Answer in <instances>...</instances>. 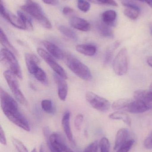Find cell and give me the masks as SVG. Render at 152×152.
Masks as SVG:
<instances>
[{"label":"cell","instance_id":"15","mask_svg":"<svg viewBox=\"0 0 152 152\" xmlns=\"http://www.w3.org/2000/svg\"><path fill=\"white\" fill-rule=\"evenodd\" d=\"M70 24L74 28L84 32H87L91 28L90 23L86 20L79 17H72L70 20Z\"/></svg>","mask_w":152,"mask_h":152},{"label":"cell","instance_id":"39","mask_svg":"<svg viewBox=\"0 0 152 152\" xmlns=\"http://www.w3.org/2000/svg\"><path fill=\"white\" fill-rule=\"evenodd\" d=\"M98 3L103 4H109L113 6H118V4L114 0H97Z\"/></svg>","mask_w":152,"mask_h":152},{"label":"cell","instance_id":"37","mask_svg":"<svg viewBox=\"0 0 152 152\" xmlns=\"http://www.w3.org/2000/svg\"><path fill=\"white\" fill-rule=\"evenodd\" d=\"M144 145L147 149H152V131L145 140Z\"/></svg>","mask_w":152,"mask_h":152},{"label":"cell","instance_id":"38","mask_svg":"<svg viewBox=\"0 0 152 152\" xmlns=\"http://www.w3.org/2000/svg\"><path fill=\"white\" fill-rule=\"evenodd\" d=\"M0 142L4 145H7V141H6L5 133L1 126L0 128Z\"/></svg>","mask_w":152,"mask_h":152},{"label":"cell","instance_id":"5","mask_svg":"<svg viewBox=\"0 0 152 152\" xmlns=\"http://www.w3.org/2000/svg\"><path fill=\"white\" fill-rule=\"evenodd\" d=\"M15 54L6 49H2L0 52L1 61L4 65L7 67L17 77L22 79L23 75L18 62Z\"/></svg>","mask_w":152,"mask_h":152},{"label":"cell","instance_id":"18","mask_svg":"<svg viewBox=\"0 0 152 152\" xmlns=\"http://www.w3.org/2000/svg\"><path fill=\"white\" fill-rule=\"evenodd\" d=\"M129 136V132L126 129L122 128L119 129L117 133L115 140L114 149L117 150L127 142Z\"/></svg>","mask_w":152,"mask_h":152},{"label":"cell","instance_id":"29","mask_svg":"<svg viewBox=\"0 0 152 152\" xmlns=\"http://www.w3.org/2000/svg\"><path fill=\"white\" fill-rule=\"evenodd\" d=\"M35 77L39 82L47 86L48 84V79L45 72L39 67L33 74Z\"/></svg>","mask_w":152,"mask_h":152},{"label":"cell","instance_id":"22","mask_svg":"<svg viewBox=\"0 0 152 152\" xmlns=\"http://www.w3.org/2000/svg\"><path fill=\"white\" fill-rule=\"evenodd\" d=\"M0 42L1 45L4 47V49L11 52L16 56L19 55L18 51L9 42L7 36L1 28L0 30Z\"/></svg>","mask_w":152,"mask_h":152},{"label":"cell","instance_id":"42","mask_svg":"<svg viewBox=\"0 0 152 152\" xmlns=\"http://www.w3.org/2000/svg\"><path fill=\"white\" fill-rule=\"evenodd\" d=\"M147 63L149 66L152 67V56L148 57L147 59Z\"/></svg>","mask_w":152,"mask_h":152},{"label":"cell","instance_id":"51","mask_svg":"<svg viewBox=\"0 0 152 152\" xmlns=\"http://www.w3.org/2000/svg\"><path fill=\"white\" fill-rule=\"evenodd\" d=\"M64 1H67V0H64Z\"/></svg>","mask_w":152,"mask_h":152},{"label":"cell","instance_id":"48","mask_svg":"<svg viewBox=\"0 0 152 152\" xmlns=\"http://www.w3.org/2000/svg\"><path fill=\"white\" fill-rule=\"evenodd\" d=\"M31 152H37V150L36 148H34V149L32 150V151H31Z\"/></svg>","mask_w":152,"mask_h":152},{"label":"cell","instance_id":"43","mask_svg":"<svg viewBox=\"0 0 152 152\" xmlns=\"http://www.w3.org/2000/svg\"><path fill=\"white\" fill-rule=\"evenodd\" d=\"M152 8V0H144Z\"/></svg>","mask_w":152,"mask_h":152},{"label":"cell","instance_id":"19","mask_svg":"<svg viewBox=\"0 0 152 152\" xmlns=\"http://www.w3.org/2000/svg\"><path fill=\"white\" fill-rule=\"evenodd\" d=\"M76 49L79 53L89 57L94 56L97 50L96 46L92 44L78 45L76 46Z\"/></svg>","mask_w":152,"mask_h":152},{"label":"cell","instance_id":"9","mask_svg":"<svg viewBox=\"0 0 152 152\" xmlns=\"http://www.w3.org/2000/svg\"><path fill=\"white\" fill-rule=\"evenodd\" d=\"M37 53L38 55L44 61L50 66V67L59 76L65 79L68 78V75L63 68L60 66L54 59V58L49 53L42 48L37 49Z\"/></svg>","mask_w":152,"mask_h":152},{"label":"cell","instance_id":"2","mask_svg":"<svg viewBox=\"0 0 152 152\" xmlns=\"http://www.w3.org/2000/svg\"><path fill=\"white\" fill-rule=\"evenodd\" d=\"M21 9L33 17L42 26L47 29L52 27L51 23L47 18L41 6L33 0H27Z\"/></svg>","mask_w":152,"mask_h":152},{"label":"cell","instance_id":"10","mask_svg":"<svg viewBox=\"0 0 152 152\" xmlns=\"http://www.w3.org/2000/svg\"><path fill=\"white\" fill-rule=\"evenodd\" d=\"M1 14L4 19L15 27L20 29L26 30V27L20 18L18 16H15L7 11L3 4L2 0L1 2Z\"/></svg>","mask_w":152,"mask_h":152},{"label":"cell","instance_id":"1","mask_svg":"<svg viewBox=\"0 0 152 152\" xmlns=\"http://www.w3.org/2000/svg\"><path fill=\"white\" fill-rule=\"evenodd\" d=\"M0 100L1 108L8 119L23 130L29 132L30 128L28 121L19 110L17 102L1 87Z\"/></svg>","mask_w":152,"mask_h":152},{"label":"cell","instance_id":"47","mask_svg":"<svg viewBox=\"0 0 152 152\" xmlns=\"http://www.w3.org/2000/svg\"><path fill=\"white\" fill-rule=\"evenodd\" d=\"M66 152H73V151H71V150H70V148H69V149H68V150H67V151H66Z\"/></svg>","mask_w":152,"mask_h":152},{"label":"cell","instance_id":"4","mask_svg":"<svg viewBox=\"0 0 152 152\" xmlns=\"http://www.w3.org/2000/svg\"><path fill=\"white\" fill-rule=\"evenodd\" d=\"M43 134L51 152H66L69 148L61 135L57 132L51 134L48 127L43 128Z\"/></svg>","mask_w":152,"mask_h":152},{"label":"cell","instance_id":"21","mask_svg":"<svg viewBox=\"0 0 152 152\" xmlns=\"http://www.w3.org/2000/svg\"><path fill=\"white\" fill-rule=\"evenodd\" d=\"M135 100L150 103L152 102V93L150 90H138L134 93Z\"/></svg>","mask_w":152,"mask_h":152},{"label":"cell","instance_id":"23","mask_svg":"<svg viewBox=\"0 0 152 152\" xmlns=\"http://www.w3.org/2000/svg\"><path fill=\"white\" fill-rule=\"evenodd\" d=\"M132 99L122 98L115 101L112 105V108L117 111H126L127 108Z\"/></svg>","mask_w":152,"mask_h":152},{"label":"cell","instance_id":"3","mask_svg":"<svg viewBox=\"0 0 152 152\" xmlns=\"http://www.w3.org/2000/svg\"><path fill=\"white\" fill-rule=\"evenodd\" d=\"M63 60L68 68L79 77L85 80L92 79V73L89 68L77 58L70 53H65Z\"/></svg>","mask_w":152,"mask_h":152},{"label":"cell","instance_id":"45","mask_svg":"<svg viewBox=\"0 0 152 152\" xmlns=\"http://www.w3.org/2000/svg\"><path fill=\"white\" fill-rule=\"evenodd\" d=\"M88 1H90L92 2L93 3H98V2L97 0H88Z\"/></svg>","mask_w":152,"mask_h":152},{"label":"cell","instance_id":"8","mask_svg":"<svg viewBox=\"0 0 152 152\" xmlns=\"http://www.w3.org/2000/svg\"><path fill=\"white\" fill-rule=\"evenodd\" d=\"M86 99L93 108L100 111H107L111 106L108 100L92 92L89 91L86 93Z\"/></svg>","mask_w":152,"mask_h":152},{"label":"cell","instance_id":"6","mask_svg":"<svg viewBox=\"0 0 152 152\" xmlns=\"http://www.w3.org/2000/svg\"><path fill=\"white\" fill-rule=\"evenodd\" d=\"M3 75L17 101L23 105H27V101L20 88L17 77L10 70H5L4 72Z\"/></svg>","mask_w":152,"mask_h":152},{"label":"cell","instance_id":"25","mask_svg":"<svg viewBox=\"0 0 152 152\" xmlns=\"http://www.w3.org/2000/svg\"><path fill=\"white\" fill-rule=\"evenodd\" d=\"M97 28L99 33L104 37L112 38L114 36L111 26L102 22L97 25Z\"/></svg>","mask_w":152,"mask_h":152},{"label":"cell","instance_id":"11","mask_svg":"<svg viewBox=\"0 0 152 152\" xmlns=\"http://www.w3.org/2000/svg\"><path fill=\"white\" fill-rule=\"evenodd\" d=\"M151 108L150 103L135 100H131L126 111L132 113H141L149 110Z\"/></svg>","mask_w":152,"mask_h":152},{"label":"cell","instance_id":"31","mask_svg":"<svg viewBox=\"0 0 152 152\" xmlns=\"http://www.w3.org/2000/svg\"><path fill=\"white\" fill-rule=\"evenodd\" d=\"M12 142L18 152H29L26 146L18 139L15 137H12Z\"/></svg>","mask_w":152,"mask_h":152},{"label":"cell","instance_id":"26","mask_svg":"<svg viewBox=\"0 0 152 152\" xmlns=\"http://www.w3.org/2000/svg\"><path fill=\"white\" fill-rule=\"evenodd\" d=\"M59 31L65 36L67 37L70 39H72L74 41H77L78 40V36L76 32L72 30L70 28L66 26L60 25L59 26Z\"/></svg>","mask_w":152,"mask_h":152},{"label":"cell","instance_id":"50","mask_svg":"<svg viewBox=\"0 0 152 152\" xmlns=\"http://www.w3.org/2000/svg\"><path fill=\"white\" fill-rule=\"evenodd\" d=\"M138 1H144V0H138Z\"/></svg>","mask_w":152,"mask_h":152},{"label":"cell","instance_id":"17","mask_svg":"<svg viewBox=\"0 0 152 152\" xmlns=\"http://www.w3.org/2000/svg\"><path fill=\"white\" fill-rule=\"evenodd\" d=\"M125 6L124 14L128 18L131 20H135L139 17L140 10L139 7L131 3L126 2L123 3Z\"/></svg>","mask_w":152,"mask_h":152},{"label":"cell","instance_id":"34","mask_svg":"<svg viewBox=\"0 0 152 152\" xmlns=\"http://www.w3.org/2000/svg\"><path fill=\"white\" fill-rule=\"evenodd\" d=\"M134 141L133 139L129 140L117 150V152H129L134 145Z\"/></svg>","mask_w":152,"mask_h":152},{"label":"cell","instance_id":"12","mask_svg":"<svg viewBox=\"0 0 152 152\" xmlns=\"http://www.w3.org/2000/svg\"><path fill=\"white\" fill-rule=\"evenodd\" d=\"M54 80L58 86V96L61 100L65 101L68 94V85L66 79L57 74H54Z\"/></svg>","mask_w":152,"mask_h":152},{"label":"cell","instance_id":"40","mask_svg":"<svg viewBox=\"0 0 152 152\" xmlns=\"http://www.w3.org/2000/svg\"><path fill=\"white\" fill-rule=\"evenodd\" d=\"M74 10L72 8L69 7H65L62 9V13L64 15H68L70 13H73Z\"/></svg>","mask_w":152,"mask_h":152},{"label":"cell","instance_id":"27","mask_svg":"<svg viewBox=\"0 0 152 152\" xmlns=\"http://www.w3.org/2000/svg\"><path fill=\"white\" fill-rule=\"evenodd\" d=\"M120 45V42L117 41L110 46L106 50L104 57V64L107 65L111 60L115 50Z\"/></svg>","mask_w":152,"mask_h":152},{"label":"cell","instance_id":"46","mask_svg":"<svg viewBox=\"0 0 152 152\" xmlns=\"http://www.w3.org/2000/svg\"><path fill=\"white\" fill-rule=\"evenodd\" d=\"M149 90L152 93V82L151 83V85H150V88H149Z\"/></svg>","mask_w":152,"mask_h":152},{"label":"cell","instance_id":"36","mask_svg":"<svg viewBox=\"0 0 152 152\" xmlns=\"http://www.w3.org/2000/svg\"><path fill=\"white\" fill-rule=\"evenodd\" d=\"M99 144L97 141L90 144L85 149L84 152H97Z\"/></svg>","mask_w":152,"mask_h":152},{"label":"cell","instance_id":"14","mask_svg":"<svg viewBox=\"0 0 152 152\" xmlns=\"http://www.w3.org/2000/svg\"><path fill=\"white\" fill-rule=\"evenodd\" d=\"M25 58L28 70L30 74L33 75L39 67L38 66V64L40 63L39 58L35 54L27 53L25 54Z\"/></svg>","mask_w":152,"mask_h":152},{"label":"cell","instance_id":"24","mask_svg":"<svg viewBox=\"0 0 152 152\" xmlns=\"http://www.w3.org/2000/svg\"><path fill=\"white\" fill-rule=\"evenodd\" d=\"M109 118L112 120H120L126 125L131 126V121L128 114L122 111H117L112 113L109 115Z\"/></svg>","mask_w":152,"mask_h":152},{"label":"cell","instance_id":"30","mask_svg":"<svg viewBox=\"0 0 152 152\" xmlns=\"http://www.w3.org/2000/svg\"><path fill=\"white\" fill-rule=\"evenodd\" d=\"M42 109L46 113L49 114H54L55 112V108L51 100L45 99L41 102Z\"/></svg>","mask_w":152,"mask_h":152},{"label":"cell","instance_id":"16","mask_svg":"<svg viewBox=\"0 0 152 152\" xmlns=\"http://www.w3.org/2000/svg\"><path fill=\"white\" fill-rule=\"evenodd\" d=\"M70 113L69 112L67 111L65 112L62 120V125L63 131L67 138L70 142L73 143L74 142V139H73V134L70 129Z\"/></svg>","mask_w":152,"mask_h":152},{"label":"cell","instance_id":"20","mask_svg":"<svg viewBox=\"0 0 152 152\" xmlns=\"http://www.w3.org/2000/svg\"><path fill=\"white\" fill-rule=\"evenodd\" d=\"M117 17L116 11L113 10H109L104 12L102 14V20L104 24L110 26H115Z\"/></svg>","mask_w":152,"mask_h":152},{"label":"cell","instance_id":"7","mask_svg":"<svg viewBox=\"0 0 152 152\" xmlns=\"http://www.w3.org/2000/svg\"><path fill=\"white\" fill-rule=\"evenodd\" d=\"M129 57L126 48H123L118 53L113 62V69L116 75L123 76L128 71Z\"/></svg>","mask_w":152,"mask_h":152},{"label":"cell","instance_id":"41","mask_svg":"<svg viewBox=\"0 0 152 152\" xmlns=\"http://www.w3.org/2000/svg\"><path fill=\"white\" fill-rule=\"evenodd\" d=\"M45 3L50 5H56L59 3L58 0H42Z\"/></svg>","mask_w":152,"mask_h":152},{"label":"cell","instance_id":"49","mask_svg":"<svg viewBox=\"0 0 152 152\" xmlns=\"http://www.w3.org/2000/svg\"><path fill=\"white\" fill-rule=\"evenodd\" d=\"M150 29H151V35H152V26L151 27V28H150Z\"/></svg>","mask_w":152,"mask_h":152},{"label":"cell","instance_id":"32","mask_svg":"<svg viewBox=\"0 0 152 152\" xmlns=\"http://www.w3.org/2000/svg\"><path fill=\"white\" fill-rule=\"evenodd\" d=\"M78 9L84 12H87L90 10L91 4L86 0H77Z\"/></svg>","mask_w":152,"mask_h":152},{"label":"cell","instance_id":"35","mask_svg":"<svg viewBox=\"0 0 152 152\" xmlns=\"http://www.w3.org/2000/svg\"><path fill=\"white\" fill-rule=\"evenodd\" d=\"M84 119V117L83 114H79L76 116L74 121V125L77 130H80L81 129Z\"/></svg>","mask_w":152,"mask_h":152},{"label":"cell","instance_id":"44","mask_svg":"<svg viewBox=\"0 0 152 152\" xmlns=\"http://www.w3.org/2000/svg\"><path fill=\"white\" fill-rule=\"evenodd\" d=\"M40 152H46L45 148L44 146L43 145H41Z\"/></svg>","mask_w":152,"mask_h":152},{"label":"cell","instance_id":"28","mask_svg":"<svg viewBox=\"0 0 152 152\" xmlns=\"http://www.w3.org/2000/svg\"><path fill=\"white\" fill-rule=\"evenodd\" d=\"M17 14L18 17L20 18L22 23L25 26L26 29L29 30H33V24L30 18L21 11H18L17 12Z\"/></svg>","mask_w":152,"mask_h":152},{"label":"cell","instance_id":"13","mask_svg":"<svg viewBox=\"0 0 152 152\" xmlns=\"http://www.w3.org/2000/svg\"><path fill=\"white\" fill-rule=\"evenodd\" d=\"M42 44L48 51V53L54 58L63 60L65 53L56 45L47 41H43Z\"/></svg>","mask_w":152,"mask_h":152},{"label":"cell","instance_id":"33","mask_svg":"<svg viewBox=\"0 0 152 152\" xmlns=\"http://www.w3.org/2000/svg\"><path fill=\"white\" fill-rule=\"evenodd\" d=\"M101 152H109L110 143L108 138L104 137L99 143Z\"/></svg>","mask_w":152,"mask_h":152}]
</instances>
